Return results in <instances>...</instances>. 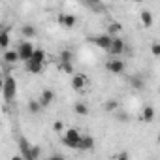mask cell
I'll list each match as a JSON object with an SVG mask.
<instances>
[{
  "label": "cell",
  "mask_w": 160,
  "mask_h": 160,
  "mask_svg": "<svg viewBox=\"0 0 160 160\" xmlns=\"http://www.w3.org/2000/svg\"><path fill=\"white\" fill-rule=\"evenodd\" d=\"M62 143L70 149H81V143H83V134L75 130V128H70L66 130V134L62 136Z\"/></svg>",
  "instance_id": "6da1fadb"
},
{
  "label": "cell",
  "mask_w": 160,
  "mask_h": 160,
  "mask_svg": "<svg viewBox=\"0 0 160 160\" xmlns=\"http://www.w3.org/2000/svg\"><path fill=\"white\" fill-rule=\"evenodd\" d=\"M2 91H4V98L6 102H12L15 98V91H17V83H15V77L6 75L4 81H2Z\"/></svg>",
  "instance_id": "7a4b0ae2"
},
{
  "label": "cell",
  "mask_w": 160,
  "mask_h": 160,
  "mask_svg": "<svg viewBox=\"0 0 160 160\" xmlns=\"http://www.w3.org/2000/svg\"><path fill=\"white\" fill-rule=\"evenodd\" d=\"M34 51H36V47H34L30 42H21V43H19V47H17V53H19L21 60H25V62H28V60L32 58Z\"/></svg>",
  "instance_id": "3957f363"
},
{
  "label": "cell",
  "mask_w": 160,
  "mask_h": 160,
  "mask_svg": "<svg viewBox=\"0 0 160 160\" xmlns=\"http://www.w3.org/2000/svg\"><path fill=\"white\" fill-rule=\"evenodd\" d=\"M113 40H115V38H111V36L106 32V34L94 36V38H92V43H94L96 47H100V49H106V51H109V49H111V45H113Z\"/></svg>",
  "instance_id": "277c9868"
},
{
  "label": "cell",
  "mask_w": 160,
  "mask_h": 160,
  "mask_svg": "<svg viewBox=\"0 0 160 160\" xmlns=\"http://www.w3.org/2000/svg\"><path fill=\"white\" fill-rule=\"evenodd\" d=\"M124 60H121V58H111V60H108V64H106V70L108 72H111V73H117V75H121L122 72H124Z\"/></svg>",
  "instance_id": "5b68a950"
},
{
  "label": "cell",
  "mask_w": 160,
  "mask_h": 160,
  "mask_svg": "<svg viewBox=\"0 0 160 160\" xmlns=\"http://www.w3.org/2000/svg\"><path fill=\"white\" fill-rule=\"evenodd\" d=\"M57 21H58L60 27H66V28H72V27H75V23H77L75 15H70V13H60V15L57 17Z\"/></svg>",
  "instance_id": "8992f818"
},
{
  "label": "cell",
  "mask_w": 160,
  "mask_h": 160,
  "mask_svg": "<svg viewBox=\"0 0 160 160\" xmlns=\"http://www.w3.org/2000/svg\"><path fill=\"white\" fill-rule=\"evenodd\" d=\"M72 87L75 91L85 89L87 87V75L85 73H73V77H72Z\"/></svg>",
  "instance_id": "52a82bcc"
},
{
  "label": "cell",
  "mask_w": 160,
  "mask_h": 160,
  "mask_svg": "<svg viewBox=\"0 0 160 160\" xmlns=\"http://www.w3.org/2000/svg\"><path fill=\"white\" fill-rule=\"evenodd\" d=\"M124 47H126L124 42H122L121 38H115V40H113V45H111V49H109V53H111L115 58H119V57L124 53Z\"/></svg>",
  "instance_id": "ba28073f"
},
{
  "label": "cell",
  "mask_w": 160,
  "mask_h": 160,
  "mask_svg": "<svg viewBox=\"0 0 160 160\" xmlns=\"http://www.w3.org/2000/svg\"><path fill=\"white\" fill-rule=\"evenodd\" d=\"M53 98H55V94H53V91L51 89H45L43 92H42V96H40V106L42 108H47V106H51V102H53Z\"/></svg>",
  "instance_id": "9c48e42d"
},
{
  "label": "cell",
  "mask_w": 160,
  "mask_h": 160,
  "mask_svg": "<svg viewBox=\"0 0 160 160\" xmlns=\"http://www.w3.org/2000/svg\"><path fill=\"white\" fill-rule=\"evenodd\" d=\"M139 17H141V23H143L145 28H151V27H152V13H151V12L143 10V12L139 13Z\"/></svg>",
  "instance_id": "30bf717a"
},
{
  "label": "cell",
  "mask_w": 160,
  "mask_h": 160,
  "mask_svg": "<svg viewBox=\"0 0 160 160\" xmlns=\"http://www.w3.org/2000/svg\"><path fill=\"white\" fill-rule=\"evenodd\" d=\"M8 64H13V62H17V60H21V57H19V53L13 49V51H6L4 53V57H2Z\"/></svg>",
  "instance_id": "8fae6325"
},
{
  "label": "cell",
  "mask_w": 160,
  "mask_h": 160,
  "mask_svg": "<svg viewBox=\"0 0 160 160\" xmlns=\"http://www.w3.org/2000/svg\"><path fill=\"white\" fill-rule=\"evenodd\" d=\"M72 60H73V53H72V51H68V49L60 51V55H58V62H62V64H72Z\"/></svg>",
  "instance_id": "7c38bea8"
},
{
  "label": "cell",
  "mask_w": 160,
  "mask_h": 160,
  "mask_svg": "<svg viewBox=\"0 0 160 160\" xmlns=\"http://www.w3.org/2000/svg\"><path fill=\"white\" fill-rule=\"evenodd\" d=\"M152 119H154V109L151 106H145L143 108V113H141V121L143 122H151Z\"/></svg>",
  "instance_id": "4fadbf2b"
},
{
  "label": "cell",
  "mask_w": 160,
  "mask_h": 160,
  "mask_svg": "<svg viewBox=\"0 0 160 160\" xmlns=\"http://www.w3.org/2000/svg\"><path fill=\"white\" fill-rule=\"evenodd\" d=\"M28 62H36V64H43V62H45V53H43L42 49H36V51H34V55H32V58H30Z\"/></svg>",
  "instance_id": "5bb4252c"
},
{
  "label": "cell",
  "mask_w": 160,
  "mask_h": 160,
  "mask_svg": "<svg viewBox=\"0 0 160 160\" xmlns=\"http://www.w3.org/2000/svg\"><path fill=\"white\" fill-rule=\"evenodd\" d=\"M92 149H94V139H92V136H83L81 151H92Z\"/></svg>",
  "instance_id": "9a60e30c"
},
{
  "label": "cell",
  "mask_w": 160,
  "mask_h": 160,
  "mask_svg": "<svg viewBox=\"0 0 160 160\" xmlns=\"http://www.w3.org/2000/svg\"><path fill=\"white\" fill-rule=\"evenodd\" d=\"M73 111H75L77 115H89V108H87L83 102H77V104L73 106Z\"/></svg>",
  "instance_id": "2e32d148"
},
{
  "label": "cell",
  "mask_w": 160,
  "mask_h": 160,
  "mask_svg": "<svg viewBox=\"0 0 160 160\" xmlns=\"http://www.w3.org/2000/svg\"><path fill=\"white\" fill-rule=\"evenodd\" d=\"M121 30H122V25H121V23H111V25L108 27V34H109L111 38H113L115 34H119Z\"/></svg>",
  "instance_id": "e0dca14e"
},
{
  "label": "cell",
  "mask_w": 160,
  "mask_h": 160,
  "mask_svg": "<svg viewBox=\"0 0 160 160\" xmlns=\"http://www.w3.org/2000/svg\"><path fill=\"white\" fill-rule=\"evenodd\" d=\"M27 70L30 73H40L43 70V64H36V62H27Z\"/></svg>",
  "instance_id": "ac0fdd59"
},
{
  "label": "cell",
  "mask_w": 160,
  "mask_h": 160,
  "mask_svg": "<svg viewBox=\"0 0 160 160\" xmlns=\"http://www.w3.org/2000/svg\"><path fill=\"white\" fill-rule=\"evenodd\" d=\"M8 45H10V36H8L6 30H2V32H0V47L8 49Z\"/></svg>",
  "instance_id": "d6986e66"
},
{
  "label": "cell",
  "mask_w": 160,
  "mask_h": 160,
  "mask_svg": "<svg viewBox=\"0 0 160 160\" xmlns=\"http://www.w3.org/2000/svg\"><path fill=\"white\" fill-rule=\"evenodd\" d=\"M21 32H23V36H27V38H34V34H36L34 27H30V25H25V27L21 28Z\"/></svg>",
  "instance_id": "ffe728a7"
},
{
  "label": "cell",
  "mask_w": 160,
  "mask_h": 160,
  "mask_svg": "<svg viewBox=\"0 0 160 160\" xmlns=\"http://www.w3.org/2000/svg\"><path fill=\"white\" fill-rule=\"evenodd\" d=\"M130 83H132V87H136L138 91H141V89H143V79H141L139 75L132 77V79H130Z\"/></svg>",
  "instance_id": "44dd1931"
},
{
  "label": "cell",
  "mask_w": 160,
  "mask_h": 160,
  "mask_svg": "<svg viewBox=\"0 0 160 160\" xmlns=\"http://www.w3.org/2000/svg\"><path fill=\"white\" fill-rule=\"evenodd\" d=\"M58 70H60V72H64V73L73 75V66H72V64H62V62H58Z\"/></svg>",
  "instance_id": "7402d4cb"
},
{
  "label": "cell",
  "mask_w": 160,
  "mask_h": 160,
  "mask_svg": "<svg viewBox=\"0 0 160 160\" xmlns=\"http://www.w3.org/2000/svg\"><path fill=\"white\" fill-rule=\"evenodd\" d=\"M117 106H119L117 100H108V102H104V109H106V111H113V109H117Z\"/></svg>",
  "instance_id": "603a6c76"
},
{
  "label": "cell",
  "mask_w": 160,
  "mask_h": 160,
  "mask_svg": "<svg viewBox=\"0 0 160 160\" xmlns=\"http://www.w3.org/2000/svg\"><path fill=\"white\" fill-rule=\"evenodd\" d=\"M151 55L152 57H160V42L151 43Z\"/></svg>",
  "instance_id": "cb8c5ba5"
},
{
  "label": "cell",
  "mask_w": 160,
  "mask_h": 160,
  "mask_svg": "<svg viewBox=\"0 0 160 160\" xmlns=\"http://www.w3.org/2000/svg\"><path fill=\"white\" fill-rule=\"evenodd\" d=\"M28 109H30V113H38V111L42 109V106H40V102H34V100H32V102L28 104Z\"/></svg>",
  "instance_id": "d4e9b609"
},
{
  "label": "cell",
  "mask_w": 160,
  "mask_h": 160,
  "mask_svg": "<svg viewBox=\"0 0 160 160\" xmlns=\"http://www.w3.org/2000/svg\"><path fill=\"white\" fill-rule=\"evenodd\" d=\"M53 130H55V132H62V130H64V122H62V121H55Z\"/></svg>",
  "instance_id": "484cf974"
},
{
  "label": "cell",
  "mask_w": 160,
  "mask_h": 160,
  "mask_svg": "<svg viewBox=\"0 0 160 160\" xmlns=\"http://www.w3.org/2000/svg\"><path fill=\"white\" fill-rule=\"evenodd\" d=\"M45 160H64V156H62V154H51V156H47Z\"/></svg>",
  "instance_id": "4316f807"
},
{
  "label": "cell",
  "mask_w": 160,
  "mask_h": 160,
  "mask_svg": "<svg viewBox=\"0 0 160 160\" xmlns=\"http://www.w3.org/2000/svg\"><path fill=\"white\" fill-rule=\"evenodd\" d=\"M117 160H128V152H126V151H122V152L117 156Z\"/></svg>",
  "instance_id": "83f0119b"
},
{
  "label": "cell",
  "mask_w": 160,
  "mask_h": 160,
  "mask_svg": "<svg viewBox=\"0 0 160 160\" xmlns=\"http://www.w3.org/2000/svg\"><path fill=\"white\" fill-rule=\"evenodd\" d=\"M12 160H25V158H23V156H13Z\"/></svg>",
  "instance_id": "f1b7e54d"
},
{
  "label": "cell",
  "mask_w": 160,
  "mask_h": 160,
  "mask_svg": "<svg viewBox=\"0 0 160 160\" xmlns=\"http://www.w3.org/2000/svg\"><path fill=\"white\" fill-rule=\"evenodd\" d=\"M158 143H160V134H158Z\"/></svg>",
  "instance_id": "f546056e"
}]
</instances>
